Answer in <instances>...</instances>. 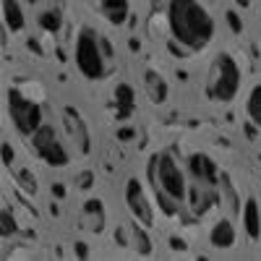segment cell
Segmentation results:
<instances>
[{"label":"cell","instance_id":"18","mask_svg":"<svg viewBox=\"0 0 261 261\" xmlns=\"http://www.w3.org/2000/svg\"><path fill=\"white\" fill-rule=\"evenodd\" d=\"M144 92L154 105H160L167 99V81L157 71H146L144 73Z\"/></svg>","mask_w":261,"mask_h":261},{"label":"cell","instance_id":"2","mask_svg":"<svg viewBox=\"0 0 261 261\" xmlns=\"http://www.w3.org/2000/svg\"><path fill=\"white\" fill-rule=\"evenodd\" d=\"M146 183L157 199L162 214L175 217L188 199V170H183L180 160L172 149L154 151L146 162Z\"/></svg>","mask_w":261,"mask_h":261},{"label":"cell","instance_id":"29","mask_svg":"<svg viewBox=\"0 0 261 261\" xmlns=\"http://www.w3.org/2000/svg\"><path fill=\"white\" fill-rule=\"evenodd\" d=\"M151 3H154V6H160V3H162V0H151Z\"/></svg>","mask_w":261,"mask_h":261},{"label":"cell","instance_id":"16","mask_svg":"<svg viewBox=\"0 0 261 261\" xmlns=\"http://www.w3.org/2000/svg\"><path fill=\"white\" fill-rule=\"evenodd\" d=\"M3 24H6V32H13V34H21L27 29V13L18 0H3Z\"/></svg>","mask_w":261,"mask_h":261},{"label":"cell","instance_id":"6","mask_svg":"<svg viewBox=\"0 0 261 261\" xmlns=\"http://www.w3.org/2000/svg\"><path fill=\"white\" fill-rule=\"evenodd\" d=\"M29 144H32V151L47 167H68L71 154H68V149H65V144L60 141L58 130L53 125L42 123L34 134L29 136Z\"/></svg>","mask_w":261,"mask_h":261},{"label":"cell","instance_id":"26","mask_svg":"<svg viewBox=\"0 0 261 261\" xmlns=\"http://www.w3.org/2000/svg\"><path fill=\"white\" fill-rule=\"evenodd\" d=\"M227 18H230V27L235 32H241V18H238V13H227Z\"/></svg>","mask_w":261,"mask_h":261},{"label":"cell","instance_id":"27","mask_svg":"<svg viewBox=\"0 0 261 261\" xmlns=\"http://www.w3.org/2000/svg\"><path fill=\"white\" fill-rule=\"evenodd\" d=\"M251 3H253V0H235L238 8H251Z\"/></svg>","mask_w":261,"mask_h":261},{"label":"cell","instance_id":"30","mask_svg":"<svg viewBox=\"0 0 261 261\" xmlns=\"http://www.w3.org/2000/svg\"><path fill=\"white\" fill-rule=\"evenodd\" d=\"M258 243H261V235H258Z\"/></svg>","mask_w":261,"mask_h":261},{"label":"cell","instance_id":"25","mask_svg":"<svg viewBox=\"0 0 261 261\" xmlns=\"http://www.w3.org/2000/svg\"><path fill=\"white\" fill-rule=\"evenodd\" d=\"M92 180H94L92 172H84V175L79 178V186H81V188H89V186H92Z\"/></svg>","mask_w":261,"mask_h":261},{"label":"cell","instance_id":"1","mask_svg":"<svg viewBox=\"0 0 261 261\" xmlns=\"http://www.w3.org/2000/svg\"><path fill=\"white\" fill-rule=\"evenodd\" d=\"M165 18L172 42H178L186 53L206 50L217 34L214 16L201 0H167Z\"/></svg>","mask_w":261,"mask_h":261},{"label":"cell","instance_id":"4","mask_svg":"<svg viewBox=\"0 0 261 261\" xmlns=\"http://www.w3.org/2000/svg\"><path fill=\"white\" fill-rule=\"evenodd\" d=\"M241 84H243V71L238 65V60L230 53L214 55L206 71V84H204L206 99L217 105H230L241 92Z\"/></svg>","mask_w":261,"mask_h":261},{"label":"cell","instance_id":"10","mask_svg":"<svg viewBox=\"0 0 261 261\" xmlns=\"http://www.w3.org/2000/svg\"><path fill=\"white\" fill-rule=\"evenodd\" d=\"M188 178L191 180H201V183H220V170H217V162L204 154V151H193L186 162Z\"/></svg>","mask_w":261,"mask_h":261},{"label":"cell","instance_id":"14","mask_svg":"<svg viewBox=\"0 0 261 261\" xmlns=\"http://www.w3.org/2000/svg\"><path fill=\"white\" fill-rule=\"evenodd\" d=\"M97 11L110 21V24L120 27L130 16V0H97Z\"/></svg>","mask_w":261,"mask_h":261},{"label":"cell","instance_id":"12","mask_svg":"<svg viewBox=\"0 0 261 261\" xmlns=\"http://www.w3.org/2000/svg\"><path fill=\"white\" fill-rule=\"evenodd\" d=\"M238 241V232H235V225L230 217H222V220H217L209 230V246L214 251H230Z\"/></svg>","mask_w":261,"mask_h":261},{"label":"cell","instance_id":"11","mask_svg":"<svg viewBox=\"0 0 261 261\" xmlns=\"http://www.w3.org/2000/svg\"><path fill=\"white\" fill-rule=\"evenodd\" d=\"M63 125H65V130H68V136L73 139V144L81 154H89L92 139H89V130H86V123L81 120V115L76 110H71V107L63 110Z\"/></svg>","mask_w":261,"mask_h":261},{"label":"cell","instance_id":"7","mask_svg":"<svg viewBox=\"0 0 261 261\" xmlns=\"http://www.w3.org/2000/svg\"><path fill=\"white\" fill-rule=\"evenodd\" d=\"M123 201H125V209L130 212V217H134V222H139L144 227L154 225V209H151L149 196L139 178H128L125 191H123Z\"/></svg>","mask_w":261,"mask_h":261},{"label":"cell","instance_id":"9","mask_svg":"<svg viewBox=\"0 0 261 261\" xmlns=\"http://www.w3.org/2000/svg\"><path fill=\"white\" fill-rule=\"evenodd\" d=\"M146 230H149V227H144V225H139V222L123 225V227H118L115 238H118L120 246L134 248L139 256H151V238H149Z\"/></svg>","mask_w":261,"mask_h":261},{"label":"cell","instance_id":"5","mask_svg":"<svg viewBox=\"0 0 261 261\" xmlns=\"http://www.w3.org/2000/svg\"><path fill=\"white\" fill-rule=\"evenodd\" d=\"M6 110H8V118H11V125L18 130L24 139H29L34 130L42 125V107L24 97L16 89H8L6 92Z\"/></svg>","mask_w":261,"mask_h":261},{"label":"cell","instance_id":"20","mask_svg":"<svg viewBox=\"0 0 261 261\" xmlns=\"http://www.w3.org/2000/svg\"><path fill=\"white\" fill-rule=\"evenodd\" d=\"M246 115L248 120L261 128V84H253L251 92H248V99H246Z\"/></svg>","mask_w":261,"mask_h":261},{"label":"cell","instance_id":"17","mask_svg":"<svg viewBox=\"0 0 261 261\" xmlns=\"http://www.w3.org/2000/svg\"><path fill=\"white\" fill-rule=\"evenodd\" d=\"M37 24H39V29H45V32H50V34H58V32L63 29V11H60L58 0H53L47 8H39Z\"/></svg>","mask_w":261,"mask_h":261},{"label":"cell","instance_id":"3","mask_svg":"<svg viewBox=\"0 0 261 261\" xmlns=\"http://www.w3.org/2000/svg\"><path fill=\"white\" fill-rule=\"evenodd\" d=\"M73 63L79 73L86 81H99L107 76L113 63V47L105 39V34H99L92 27H81L73 42Z\"/></svg>","mask_w":261,"mask_h":261},{"label":"cell","instance_id":"8","mask_svg":"<svg viewBox=\"0 0 261 261\" xmlns=\"http://www.w3.org/2000/svg\"><path fill=\"white\" fill-rule=\"evenodd\" d=\"M214 204H220V183H201L188 178V199L186 206L191 209L193 217H204Z\"/></svg>","mask_w":261,"mask_h":261},{"label":"cell","instance_id":"19","mask_svg":"<svg viewBox=\"0 0 261 261\" xmlns=\"http://www.w3.org/2000/svg\"><path fill=\"white\" fill-rule=\"evenodd\" d=\"M220 201H222V206L227 209V214L230 217H235V214H241V196H238V191H235V186L230 183V178L227 175H220Z\"/></svg>","mask_w":261,"mask_h":261},{"label":"cell","instance_id":"21","mask_svg":"<svg viewBox=\"0 0 261 261\" xmlns=\"http://www.w3.org/2000/svg\"><path fill=\"white\" fill-rule=\"evenodd\" d=\"M115 102L120 107V115H128L130 110H134V105H136V92H134V86L130 84H118L115 86Z\"/></svg>","mask_w":261,"mask_h":261},{"label":"cell","instance_id":"22","mask_svg":"<svg viewBox=\"0 0 261 261\" xmlns=\"http://www.w3.org/2000/svg\"><path fill=\"white\" fill-rule=\"evenodd\" d=\"M18 230V222H16V217L11 212L8 204H3V209H0V235H3V241H8V238H13Z\"/></svg>","mask_w":261,"mask_h":261},{"label":"cell","instance_id":"23","mask_svg":"<svg viewBox=\"0 0 261 261\" xmlns=\"http://www.w3.org/2000/svg\"><path fill=\"white\" fill-rule=\"evenodd\" d=\"M16 178H18V180H24V183H21V186H24V188H27L29 193H37V183L32 180V175H29V172H27V170H21V172H18V175H16Z\"/></svg>","mask_w":261,"mask_h":261},{"label":"cell","instance_id":"13","mask_svg":"<svg viewBox=\"0 0 261 261\" xmlns=\"http://www.w3.org/2000/svg\"><path fill=\"white\" fill-rule=\"evenodd\" d=\"M79 220H81L84 230H89V232H102V230H105V206H102V201H99V199L84 201Z\"/></svg>","mask_w":261,"mask_h":261},{"label":"cell","instance_id":"24","mask_svg":"<svg viewBox=\"0 0 261 261\" xmlns=\"http://www.w3.org/2000/svg\"><path fill=\"white\" fill-rule=\"evenodd\" d=\"M3 165H6V167L13 165V149H11L8 141H3Z\"/></svg>","mask_w":261,"mask_h":261},{"label":"cell","instance_id":"15","mask_svg":"<svg viewBox=\"0 0 261 261\" xmlns=\"http://www.w3.org/2000/svg\"><path fill=\"white\" fill-rule=\"evenodd\" d=\"M241 220H243V230L248 238H253V241H258L261 235V206L258 201L253 199V196H248L243 209H241Z\"/></svg>","mask_w":261,"mask_h":261},{"label":"cell","instance_id":"28","mask_svg":"<svg viewBox=\"0 0 261 261\" xmlns=\"http://www.w3.org/2000/svg\"><path fill=\"white\" fill-rule=\"evenodd\" d=\"M27 3H29V6H34V8H37V6H42V3H45V0H27Z\"/></svg>","mask_w":261,"mask_h":261}]
</instances>
